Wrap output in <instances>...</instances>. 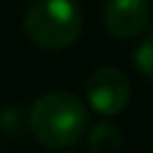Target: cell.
I'll list each match as a JSON object with an SVG mask.
<instances>
[{
  "label": "cell",
  "instance_id": "6da1fadb",
  "mask_svg": "<svg viewBox=\"0 0 153 153\" xmlns=\"http://www.w3.org/2000/svg\"><path fill=\"white\" fill-rule=\"evenodd\" d=\"M34 137L50 149H68L88 131V108L72 92H48L34 101L27 115Z\"/></svg>",
  "mask_w": 153,
  "mask_h": 153
},
{
  "label": "cell",
  "instance_id": "277c9868",
  "mask_svg": "<svg viewBox=\"0 0 153 153\" xmlns=\"http://www.w3.org/2000/svg\"><path fill=\"white\" fill-rule=\"evenodd\" d=\"M104 23L117 38H133L149 23V0H106Z\"/></svg>",
  "mask_w": 153,
  "mask_h": 153
},
{
  "label": "cell",
  "instance_id": "5b68a950",
  "mask_svg": "<svg viewBox=\"0 0 153 153\" xmlns=\"http://www.w3.org/2000/svg\"><path fill=\"white\" fill-rule=\"evenodd\" d=\"M122 144V133L120 128L110 122H99L97 126H92V131L88 133V149L92 153H110L117 151Z\"/></svg>",
  "mask_w": 153,
  "mask_h": 153
},
{
  "label": "cell",
  "instance_id": "7a4b0ae2",
  "mask_svg": "<svg viewBox=\"0 0 153 153\" xmlns=\"http://www.w3.org/2000/svg\"><path fill=\"white\" fill-rule=\"evenodd\" d=\"M23 29L43 50L70 48L83 29L81 7L74 0H34L25 14Z\"/></svg>",
  "mask_w": 153,
  "mask_h": 153
},
{
  "label": "cell",
  "instance_id": "3957f363",
  "mask_svg": "<svg viewBox=\"0 0 153 153\" xmlns=\"http://www.w3.org/2000/svg\"><path fill=\"white\" fill-rule=\"evenodd\" d=\"M86 99L99 115H117L131 101V83L126 74L117 68H97L86 81Z\"/></svg>",
  "mask_w": 153,
  "mask_h": 153
},
{
  "label": "cell",
  "instance_id": "8992f818",
  "mask_svg": "<svg viewBox=\"0 0 153 153\" xmlns=\"http://www.w3.org/2000/svg\"><path fill=\"white\" fill-rule=\"evenodd\" d=\"M133 61H135V68L149 81H153V34L137 45V50L133 54Z\"/></svg>",
  "mask_w": 153,
  "mask_h": 153
}]
</instances>
